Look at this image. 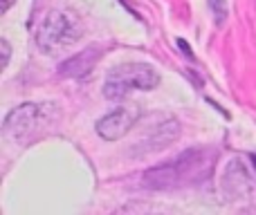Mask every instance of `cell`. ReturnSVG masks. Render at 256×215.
Returning a JSON list of instances; mask_svg holds the SVG:
<instances>
[{
  "label": "cell",
  "mask_w": 256,
  "mask_h": 215,
  "mask_svg": "<svg viewBox=\"0 0 256 215\" xmlns=\"http://www.w3.org/2000/svg\"><path fill=\"white\" fill-rule=\"evenodd\" d=\"M56 119L58 110L54 103H25L7 114L2 132L7 139L27 146L30 141L43 137L56 123Z\"/></svg>",
  "instance_id": "obj_1"
},
{
  "label": "cell",
  "mask_w": 256,
  "mask_h": 215,
  "mask_svg": "<svg viewBox=\"0 0 256 215\" xmlns=\"http://www.w3.org/2000/svg\"><path fill=\"white\" fill-rule=\"evenodd\" d=\"M158 83L160 74L155 72L153 65H148V63H122L108 72L106 83H104V94L110 101H120L135 90L148 92V90L158 88Z\"/></svg>",
  "instance_id": "obj_2"
},
{
  "label": "cell",
  "mask_w": 256,
  "mask_h": 215,
  "mask_svg": "<svg viewBox=\"0 0 256 215\" xmlns=\"http://www.w3.org/2000/svg\"><path fill=\"white\" fill-rule=\"evenodd\" d=\"M207 164L202 150H186L180 157L171 159V162L155 166L144 173V186L146 189L164 191V189H176V186L184 184V180L196 175V171Z\"/></svg>",
  "instance_id": "obj_3"
},
{
  "label": "cell",
  "mask_w": 256,
  "mask_h": 215,
  "mask_svg": "<svg viewBox=\"0 0 256 215\" xmlns=\"http://www.w3.org/2000/svg\"><path fill=\"white\" fill-rule=\"evenodd\" d=\"M81 38V25L68 11H50L36 31V45L45 54L70 47Z\"/></svg>",
  "instance_id": "obj_4"
},
{
  "label": "cell",
  "mask_w": 256,
  "mask_h": 215,
  "mask_svg": "<svg viewBox=\"0 0 256 215\" xmlns=\"http://www.w3.org/2000/svg\"><path fill=\"white\" fill-rule=\"evenodd\" d=\"M140 112L130 106H122L115 108L112 112H108L106 117H102L97 121V132L102 139L106 141H117L130 130V126L137 121Z\"/></svg>",
  "instance_id": "obj_5"
},
{
  "label": "cell",
  "mask_w": 256,
  "mask_h": 215,
  "mask_svg": "<svg viewBox=\"0 0 256 215\" xmlns=\"http://www.w3.org/2000/svg\"><path fill=\"white\" fill-rule=\"evenodd\" d=\"M102 52H104L102 45H92V47L74 54L72 58H68V61H63L61 65H58V74H61L63 79H84V76L90 74L92 67L97 65V61L102 58Z\"/></svg>",
  "instance_id": "obj_6"
},
{
  "label": "cell",
  "mask_w": 256,
  "mask_h": 215,
  "mask_svg": "<svg viewBox=\"0 0 256 215\" xmlns=\"http://www.w3.org/2000/svg\"><path fill=\"white\" fill-rule=\"evenodd\" d=\"M178 132H180V126H178L173 119H168L166 123H160V126L153 128V132L148 135V139H144V144H142V148L144 150H158V148H164V146H168L173 139L178 137Z\"/></svg>",
  "instance_id": "obj_7"
},
{
  "label": "cell",
  "mask_w": 256,
  "mask_h": 215,
  "mask_svg": "<svg viewBox=\"0 0 256 215\" xmlns=\"http://www.w3.org/2000/svg\"><path fill=\"white\" fill-rule=\"evenodd\" d=\"M209 9L214 13V20L222 25L227 18V0H209Z\"/></svg>",
  "instance_id": "obj_8"
},
{
  "label": "cell",
  "mask_w": 256,
  "mask_h": 215,
  "mask_svg": "<svg viewBox=\"0 0 256 215\" xmlns=\"http://www.w3.org/2000/svg\"><path fill=\"white\" fill-rule=\"evenodd\" d=\"M0 47H2V70L7 67V63H9V54H12V49H9V43L7 40H0Z\"/></svg>",
  "instance_id": "obj_9"
},
{
  "label": "cell",
  "mask_w": 256,
  "mask_h": 215,
  "mask_svg": "<svg viewBox=\"0 0 256 215\" xmlns=\"http://www.w3.org/2000/svg\"><path fill=\"white\" fill-rule=\"evenodd\" d=\"M14 2H16V0H0V11H2V13H4V11H7V9H9V7H12V4H14Z\"/></svg>",
  "instance_id": "obj_10"
},
{
  "label": "cell",
  "mask_w": 256,
  "mask_h": 215,
  "mask_svg": "<svg viewBox=\"0 0 256 215\" xmlns=\"http://www.w3.org/2000/svg\"><path fill=\"white\" fill-rule=\"evenodd\" d=\"M250 162L254 164V168H256V155H250Z\"/></svg>",
  "instance_id": "obj_11"
}]
</instances>
